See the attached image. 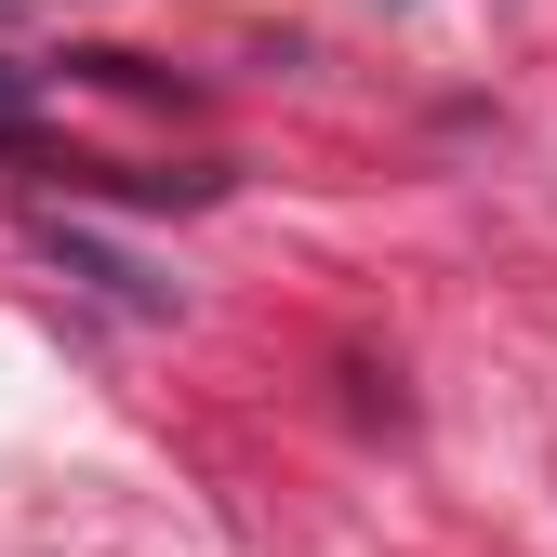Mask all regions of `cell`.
Here are the masks:
<instances>
[{
	"label": "cell",
	"instance_id": "cell-1",
	"mask_svg": "<svg viewBox=\"0 0 557 557\" xmlns=\"http://www.w3.org/2000/svg\"><path fill=\"white\" fill-rule=\"evenodd\" d=\"M0 14H14V0H0Z\"/></svg>",
	"mask_w": 557,
	"mask_h": 557
}]
</instances>
